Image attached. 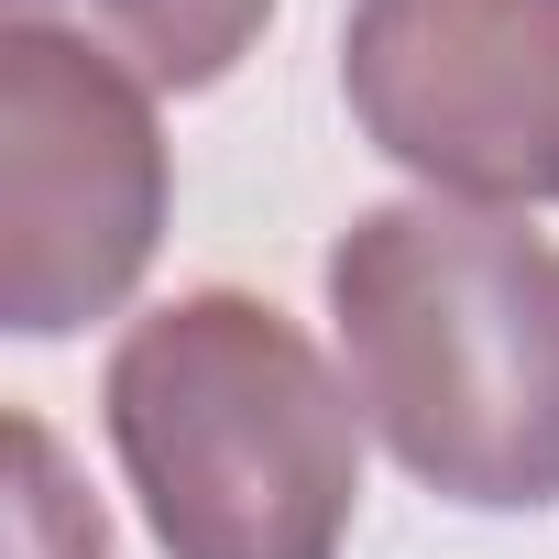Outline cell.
Returning a JSON list of instances; mask_svg holds the SVG:
<instances>
[{"mask_svg": "<svg viewBox=\"0 0 559 559\" xmlns=\"http://www.w3.org/2000/svg\"><path fill=\"white\" fill-rule=\"evenodd\" d=\"M110 461L165 559H341L362 515V406L252 286H187L110 341Z\"/></svg>", "mask_w": 559, "mask_h": 559, "instance_id": "cell-2", "label": "cell"}, {"mask_svg": "<svg viewBox=\"0 0 559 559\" xmlns=\"http://www.w3.org/2000/svg\"><path fill=\"white\" fill-rule=\"evenodd\" d=\"M0 23L67 34V45L110 56L121 78H143L154 99H198L263 45L274 0H0Z\"/></svg>", "mask_w": 559, "mask_h": 559, "instance_id": "cell-5", "label": "cell"}, {"mask_svg": "<svg viewBox=\"0 0 559 559\" xmlns=\"http://www.w3.org/2000/svg\"><path fill=\"white\" fill-rule=\"evenodd\" d=\"M341 99L384 165L461 209L559 198V0H352Z\"/></svg>", "mask_w": 559, "mask_h": 559, "instance_id": "cell-4", "label": "cell"}, {"mask_svg": "<svg viewBox=\"0 0 559 559\" xmlns=\"http://www.w3.org/2000/svg\"><path fill=\"white\" fill-rule=\"evenodd\" d=\"M165 132L154 88L67 34L0 23V330L67 341L132 308L165 241Z\"/></svg>", "mask_w": 559, "mask_h": 559, "instance_id": "cell-3", "label": "cell"}, {"mask_svg": "<svg viewBox=\"0 0 559 559\" xmlns=\"http://www.w3.org/2000/svg\"><path fill=\"white\" fill-rule=\"evenodd\" d=\"M12 559H110V526L99 504L67 483V450L45 417H12Z\"/></svg>", "mask_w": 559, "mask_h": 559, "instance_id": "cell-6", "label": "cell"}, {"mask_svg": "<svg viewBox=\"0 0 559 559\" xmlns=\"http://www.w3.org/2000/svg\"><path fill=\"white\" fill-rule=\"evenodd\" d=\"M362 428L461 515L559 504V241L515 209L384 198L330 241Z\"/></svg>", "mask_w": 559, "mask_h": 559, "instance_id": "cell-1", "label": "cell"}]
</instances>
